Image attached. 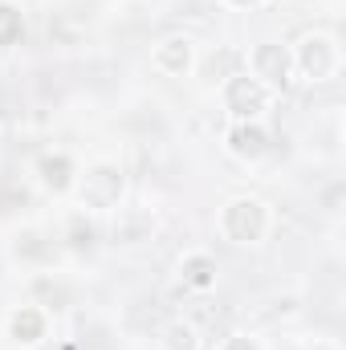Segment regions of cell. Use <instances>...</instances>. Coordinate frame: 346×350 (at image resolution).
Returning <instances> with one entry per match:
<instances>
[{"label":"cell","mask_w":346,"mask_h":350,"mask_svg":"<svg viewBox=\"0 0 346 350\" xmlns=\"http://www.w3.org/2000/svg\"><path fill=\"white\" fill-rule=\"evenodd\" d=\"M289 62H293V78H306V82H330V78L343 70L338 37H330V33H306V37L289 49Z\"/></svg>","instance_id":"cell-1"},{"label":"cell","mask_w":346,"mask_h":350,"mask_svg":"<svg viewBox=\"0 0 346 350\" xmlns=\"http://www.w3.org/2000/svg\"><path fill=\"white\" fill-rule=\"evenodd\" d=\"M216 228L232 245H261L265 232H269V208L261 200H253V196H237V200H228L220 208Z\"/></svg>","instance_id":"cell-2"},{"label":"cell","mask_w":346,"mask_h":350,"mask_svg":"<svg viewBox=\"0 0 346 350\" xmlns=\"http://www.w3.org/2000/svg\"><path fill=\"white\" fill-rule=\"evenodd\" d=\"M220 98H224V110L237 118V122H261V114L269 110V102H273V90L261 86L253 74H232L224 90H220Z\"/></svg>","instance_id":"cell-3"},{"label":"cell","mask_w":346,"mask_h":350,"mask_svg":"<svg viewBox=\"0 0 346 350\" xmlns=\"http://www.w3.org/2000/svg\"><path fill=\"white\" fill-rule=\"evenodd\" d=\"M78 196L86 208H98V212H114L118 200H122V172L114 163H94L86 175L74 179Z\"/></svg>","instance_id":"cell-4"},{"label":"cell","mask_w":346,"mask_h":350,"mask_svg":"<svg viewBox=\"0 0 346 350\" xmlns=\"http://www.w3.org/2000/svg\"><path fill=\"white\" fill-rule=\"evenodd\" d=\"M245 74H253L261 86L277 90L285 86L289 78H293V62H289V45H281V41H261L249 49V70Z\"/></svg>","instance_id":"cell-5"},{"label":"cell","mask_w":346,"mask_h":350,"mask_svg":"<svg viewBox=\"0 0 346 350\" xmlns=\"http://www.w3.org/2000/svg\"><path fill=\"white\" fill-rule=\"evenodd\" d=\"M151 66H155L163 78H183V74H191V66H196V41H191V37H163V41L151 49Z\"/></svg>","instance_id":"cell-6"},{"label":"cell","mask_w":346,"mask_h":350,"mask_svg":"<svg viewBox=\"0 0 346 350\" xmlns=\"http://www.w3.org/2000/svg\"><path fill=\"white\" fill-rule=\"evenodd\" d=\"M179 281H183L187 289H196V293L212 289V285H216V257L204 253V249L183 253V261H179Z\"/></svg>","instance_id":"cell-7"},{"label":"cell","mask_w":346,"mask_h":350,"mask_svg":"<svg viewBox=\"0 0 346 350\" xmlns=\"http://www.w3.org/2000/svg\"><path fill=\"white\" fill-rule=\"evenodd\" d=\"M37 179L49 191H70L74 179H78V167H74V159L66 151H53V155H41L37 159Z\"/></svg>","instance_id":"cell-8"},{"label":"cell","mask_w":346,"mask_h":350,"mask_svg":"<svg viewBox=\"0 0 346 350\" xmlns=\"http://www.w3.org/2000/svg\"><path fill=\"white\" fill-rule=\"evenodd\" d=\"M228 151L237 159H261L269 151V135L261 131V122H237L228 131Z\"/></svg>","instance_id":"cell-9"},{"label":"cell","mask_w":346,"mask_h":350,"mask_svg":"<svg viewBox=\"0 0 346 350\" xmlns=\"http://www.w3.org/2000/svg\"><path fill=\"white\" fill-rule=\"evenodd\" d=\"M8 334L21 342V347H37L45 338V314L33 310V306H21L12 318H8Z\"/></svg>","instance_id":"cell-10"},{"label":"cell","mask_w":346,"mask_h":350,"mask_svg":"<svg viewBox=\"0 0 346 350\" xmlns=\"http://www.w3.org/2000/svg\"><path fill=\"white\" fill-rule=\"evenodd\" d=\"M159 350H200V330L191 322H168L159 330Z\"/></svg>","instance_id":"cell-11"},{"label":"cell","mask_w":346,"mask_h":350,"mask_svg":"<svg viewBox=\"0 0 346 350\" xmlns=\"http://www.w3.org/2000/svg\"><path fill=\"white\" fill-rule=\"evenodd\" d=\"M21 29H25V25H21V12L8 8V4H0V49L12 45V41L21 37Z\"/></svg>","instance_id":"cell-12"},{"label":"cell","mask_w":346,"mask_h":350,"mask_svg":"<svg viewBox=\"0 0 346 350\" xmlns=\"http://www.w3.org/2000/svg\"><path fill=\"white\" fill-rule=\"evenodd\" d=\"M216 350H265V347H261L253 334H228V338H220Z\"/></svg>","instance_id":"cell-13"}]
</instances>
